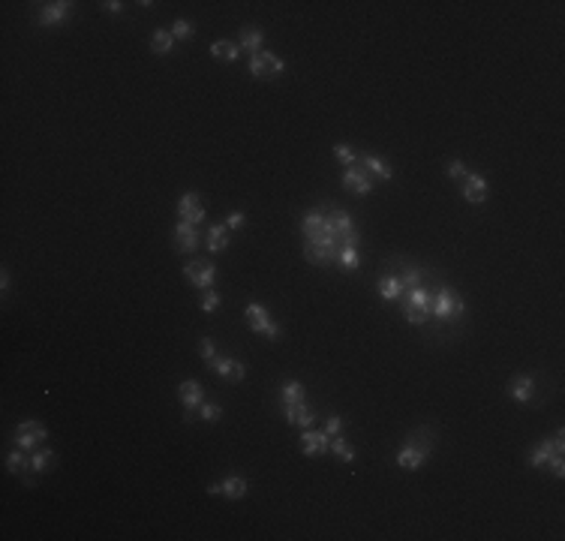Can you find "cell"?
<instances>
[{"instance_id": "30bf717a", "label": "cell", "mask_w": 565, "mask_h": 541, "mask_svg": "<svg viewBox=\"0 0 565 541\" xmlns=\"http://www.w3.org/2000/svg\"><path fill=\"white\" fill-rule=\"evenodd\" d=\"M340 184H343V189H346V193L367 196L370 189H373V178L367 175V168H364V166H361V163H355V166H349L346 172H343Z\"/></svg>"}, {"instance_id": "836d02e7", "label": "cell", "mask_w": 565, "mask_h": 541, "mask_svg": "<svg viewBox=\"0 0 565 541\" xmlns=\"http://www.w3.org/2000/svg\"><path fill=\"white\" fill-rule=\"evenodd\" d=\"M334 154H337V160H340L346 168L358 163V154H355L352 148H349V144H343V142H340V144H334Z\"/></svg>"}, {"instance_id": "7a4b0ae2", "label": "cell", "mask_w": 565, "mask_h": 541, "mask_svg": "<svg viewBox=\"0 0 565 541\" xmlns=\"http://www.w3.org/2000/svg\"><path fill=\"white\" fill-rule=\"evenodd\" d=\"M403 313H406V319H409L412 325H424L433 316V289H424V286L409 289L406 292Z\"/></svg>"}, {"instance_id": "484cf974", "label": "cell", "mask_w": 565, "mask_h": 541, "mask_svg": "<svg viewBox=\"0 0 565 541\" xmlns=\"http://www.w3.org/2000/svg\"><path fill=\"white\" fill-rule=\"evenodd\" d=\"M51 466H54V451L51 448H37L30 454V469L37 472V475H39V472H49Z\"/></svg>"}, {"instance_id": "8d00e7d4", "label": "cell", "mask_w": 565, "mask_h": 541, "mask_svg": "<svg viewBox=\"0 0 565 541\" xmlns=\"http://www.w3.org/2000/svg\"><path fill=\"white\" fill-rule=\"evenodd\" d=\"M199 355L205 358L208 364H211L213 358H217V349H213V340H211V337H201V343H199Z\"/></svg>"}, {"instance_id": "ac0fdd59", "label": "cell", "mask_w": 565, "mask_h": 541, "mask_svg": "<svg viewBox=\"0 0 565 541\" xmlns=\"http://www.w3.org/2000/svg\"><path fill=\"white\" fill-rule=\"evenodd\" d=\"M70 13H73V4H70V0H54V4L42 6V13H39L37 21H39L42 27H51V25H61V21L70 18Z\"/></svg>"}, {"instance_id": "e575fe53", "label": "cell", "mask_w": 565, "mask_h": 541, "mask_svg": "<svg viewBox=\"0 0 565 541\" xmlns=\"http://www.w3.org/2000/svg\"><path fill=\"white\" fill-rule=\"evenodd\" d=\"M201 310H205V313L220 310V295L213 289H205V295H201Z\"/></svg>"}, {"instance_id": "f35d334b", "label": "cell", "mask_w": 565, "mask_h": 541, "mask_svg": "<svg viewBox=\"0 0 565 541\" xmlns=\"http://www.w3.org/2000/svg\"><path fill=\"white\" fill-rule=\"evenodd\" d=\"M244 223H247V217H244L241 211H235V213H229V217H225V229H241Z\"/></svg>"}, {"instance_id": "f1b7e54d", "label": "cell", "mask_w": 565, "mask_h": 541, "mask_svg": "<svg viewBox=\"0 0 565 541\" xmlns=\"http://www.w3.org/2000/svg\"><path fill=\"white\" fill-rule=\"evenodd\" d=\"M331 451L343 460V464H355V448L349 445L343 436H331Z\"/></svg>"}, {"instance_id": "3957f363", "label": "cell", "mask_w": 565, "mask_h": 541, "mask_svg": "<svg viewBox=\"0 0 565 541\" xmlns=\"http://www.w3.org/2000/svg\"><path fill=\"white\" fill-rule=\"evenodd\" d=\"M562 451H565V433H562V427H559V430L553 433L550 439H541V442L529 451V466H533V469H547L553 460L562 457Z\"/></svg>"}, {"instance_id": "74e56055", "label": "cell", "mask_w": 565, "mask_h": 541, "mask_svg": "<svg viewBox=\"0 0 565 541\" xmlns=\"http://www.w3.org/2000/svg\"><path fill=\"white\" fill-rule=\"evenodd\" d=\"M340 430H343V418H340V415H331L328 424H325V433L328 436H340Z\"/></svg>"}, {"instance_id": "6da1fadb", "label": "cell", "mask_w": 565, "mask_h": 541, "mask_svg": "<svg viewBox=\"0 0 565 541\" xmlns=\"http://www.w3.org/2000/svg\"><path fill=\"white\" fill-rule=\"evenodd\" d=\"M430 451H433L430 433H427V439H424V430H418V433H412L409 442L397 451V466L400 469H409V472L421 469L427 464V457H430Z\"/></svg>"}, {"instance_id": "d6986e66", "label": "cell", "mask_w": 565, "mask_h": 541, "mask_svg": "<svg viewBox=\"0 0 565 541\" xmlns=\"http://www.w3.org/2000/svg\"><path fill=\"white\" fill-rule=\"evenodd\" d=\"M196 247H199V232H196V225L178 223V225H175V250H178V253H193Z\"/></svg>"}, {"instance_id": "cb8c5ba5", "label": "cell", "mask_w": 565, "mask_h": 541, "mask_svg": "<svg viewBox=\"0 0 565 541\" xmlns=\"http://www.w3.org/2000/svg\"><path fill=\"white\" fill-rule=\"evenodd\" d=\"M211 54H213L217 61H225V63H229V61H238L241 45H238V42H232V39H217V42L211 45Z\"/></svg>"}, {"instance_id": "60d3db41", "label": "cell", "mask_w": 565, "mask_h": 541, "mask_svg": "<svg viewBox=\"0 0 565 541\" xmlns=\"http://www.w3.org/2000/svg\"><path fill=\"white\" fill-rule=\"evenodd\" d=\"M0 289L9 292V274H6V270H4V277H0Z\"/></svg>"}, {"instance_id": "8fae6325", "label": "cell", "mask_w": 565, "mask_h": 541, "mask_svg": "<svg viewBox=\"0 0 565 541\" xmlns=\"http://www.w3.org/2000/svg\"><path fill=\"white\" fill-rule=\"evenodd\" d=\"M460 193L469 205H484V201H488V180L478 172H466V178L460 180Z\"/></svg>"}, {"instance_id": "83f0119b", "label": "cell", "mask_w": 565, "mask_h": 541, "mask_svg": "<svg viewBox=\"0 0 565 541\" xmlns=\"http://www.w3.org/2000/svg\"><path fill=\"white\" fill-rule=\"evenodd\" d=\"M172 45H175V37H172V30H154L151 33V49H154V54H168L172 51Z\"/></svg>"}, {"instance_id": "44dd1931", "label": "cell", "mask_w": 565, "mask_h": 541, "mask_svg": "<svg viewBox=\"0 0 565 541\" xmlns=\"http://www.w3.org/2000/svg\"><path fill=\"white\" fill-rule=\"evenodd\" d=\"M358 163L367 168V175H370L373 180H391V178H394V168H391L385 160H379V156H373V154L358 156Z\"/></svg>"}, {"instance_id": "9a60e30c", "label": "cell", "mask_w": 565, "mask_h": 541, "mask_svg": "<svg viewBox=\"0 0 565 541\" xmlns=\"http://www.w3.org/2000/svg\"><path fill=\"white\" fill-rule=\"evenodd\" d=\"M301 451L307 457H325L328 451H331V436L328 433H319V430H304L301 436Z\"/></svg>"}, {"instance_id": "52a82bcc", "label": "cell", "mask_w": 565, "mask_h": 541, "mask_svg": "<svg viewBox=\"0 0 565 541\" xmlns=\"http://www.w3.org/2000/svg\"><path fill=\"white\" fill-rule=\"evenodd\" d=\"M247 325H250L256 334L268 337V340H277L280 337V325L271 319V313L262 307V304H250V307H247Z\"/></svg>"}, {"instance_id": "d4e9b609", "label": "cell", "mask_w": 565, "mask_h": 541, "mask_svg": "<svg viewBox=\"0 0 565 541\" xmlns=\"http://www.w3.org/2000/svg\"><path fill=\"white\" fill-rule=\"evenodd\" d=\"M397 280H400V286H403V295L409 289H415V286H424V270L418 268V265H403V274H397Z\"/></svg>"}, {"instance_id": "5bb4252c", "label": "cell", "mask_w": 565, "mask_h": 541, "mask_svg": "<svg viewBox=\"0 0 565 541\" xmlns=\"http://www.w3.org/2000/svg\"><path fill=\"white\" fill-rule=\"evenodd\" d=\"M247 478H241V475H229V478H223V481H213L211 487H208V493L211 496H225V499H241V496H247Z\"/></svg>"}, {"instance_id": "4fadbf2b", "label": "cell", "mask_w": 565, "mask_h": 541, "mask_svg": "<svg viewBox=\"0 0 565 541\" xmlns=\"http://www.w3.org/2000/svg\"><path fill=\"white\" fill-rule=\"evenodd\" d=\"M282 415H286V421L295 424V427H310V424L316 421V412H313V406L307 403V397H304V400H292V403H282Z\"/></svg>"}, {"instance_id": "5b68a950", "label": "cell", "mask_w": 565, "mask_h": 541, "mask_svg": "<svg viewBox=\"0 0 565 541\" xmlns=\"http://www.w3.org/2000/svg\"><path fill=\"white\" fill-rule=\"evenodd\" d=\"M178 400H180V406H184V418L187 421H196L199 418V406L205 403V388H201V382H196V379H184L178 385Z\"/></svg>"}, {"instance_id": "2e32d148", "label": "cell", "mask_w": 565, "mask_h": 541, "mask_svg": "<svg viewBox=\"0 0 565 541\" xmlns=\"http://www.w3.org/2000/svg\"><path fill=\"white\" fill-rule=\"evenodd\" d=\"M6 472H9V475H21L25 487H33V475H37V472L30 469V457L25 454V448H18V451H13V454H6Z\"/></svg>"}, {"instance_id": "277c9868", "label": "cell", "mask_w": 565, "mask_h": 541, "mask_svg": "<svg viewBox=\"0 0 565 541\" xmlns=\"http://www.w3.org/2000/svg\"><path fill=\"white\" fill-rule=\"evenodd\" d=\"M463 310H466V304H463V298L457 295L454 289H448V286L433 289V316H436L439 322L460 319Z\"/></svg>"}, {"instance_id": "f546056e", "label": "cell", "mask_w": 565, "mask_h": 541, "mask_svg": "<svg viewBox=\"0 0 565 541\" xmlns=\"http://www.w3.org/2000/svg\"><path fill=\"white\" fill-rule=\"evenodd\" d=\"M280 397H282V403H292V400H304V385L298 379H289V382H282V388H280Z\"/></svg>"}, {"instance_id": "7402d4cb", "label": "cell", "mask_w": 565, "mask_h": 541, "mask_svg": "<svg viewBox=\"0 0 565 541\" xmlns=\"http://www.w3.org/2000/svg\"><path fill=\"white\" fill-rule=\"evenodd\" d=\"M262 42H265V33H262V27H256V25H244L241 27V49L244 51H250V54H256V51H262Z\"/></svg>"}, {"instance_id": "ffe728a7", "label": "cell", "mask_w": 565, "mask_h": 541, "mask_svg": "<svg viewBox=\"0 0 565 541\" xmlns=\"http://www.w3.org/2000/svg\"><path fill=\"white\" fill-rule=\"evenodd\" d=\"M508 394H511L517 403H529V400H533V394H535V379L529 376V373L514 376L511 382H508Z\"/></svg>"}, {"instance_id": "e0dca14e", "label": "cell", "mask_w": 565, "mask_h": 541, "mask_svg": "<svg viewBox=\"0 0 565 541\" xmlns=\"http://www.w3.org/2000/svg\"><path fill=\"white\" fill-rule=\"evenodd\" d=\"M178 217H180V223H190V225H196V223L205 220V208H201V201H199V193H184V196H180Z\"/></svg>"}, {"instance_id": "4dcf8cb0", "label": "cell", "mask_w": 565, "mask_h": 541, "mask_svg": "<svg viewBox=\"0 0 565 541\" xmlns=\"http://www.w3.org/2000/svg\"><path fill=\"white\" fill-rule=\"evenodd\" d=\"M337 265H340L343 270H358L361 268V256L355 247H346V250H340V256H337Z\"/></svg>"}, {"instance_id": "603a6c76", "label": "cell", "mask_w": 565, "mask_h": 541, "mask_svg": "<svg viewBox=\"0 0 565 541\" xmlns=\"http://www.w3.org/2000/svg\"><path fill=\"white\" fill-rule=\"evenodd\" d=\"M376 292H379V298H382V301H397V298L403 295V286H400L397 274H388V277H382L379 283H376Z\"/></svg>"}, {"instance_id": "4316f807", "label": "cell", "mask_w": 565, "mask_h": 541, "mask_svg": "<svg viewBox=\"0 0 565 541\" xmlns=\"http://www.w3.org/2000/svg\"><path fill=\"white\" fill-rule=\"evenodd\" d=\"M229 247V229L225 225H211L208 232V250L211 253H223Z\"/></svg>"}, {"instance_id": "1f68e13d", "label": "cell", "mask_w": 565, "mask_h": 541, "mask_svg": "<svg viewBox=\"0 0 565 541\" xmlns=\"http://www.w3.org/2000/svg\"><path fill=\"white\" fill-rule=\"evenodd\" d=\"M193 21H187V18H178L175 25H172V37L175 39H180V42H187V39H193Z\"/></svg>"}, {"instance_id": "d6a6232c", "label": "cell", "mask_w": 565, "mask_h": 541, "mask_svg": "<svg viewBox=\"0 0 565 541\" xmlns=\"http://www.w3.org/2000/svg\"><path fill=\"white\" fill-rule=\"evenodd\" d=\"M199 418L213 424V421H220V418H223V409H220L217 403H201V406H199Z\"/></svg>"}, {"instance_id": "7c38bea8", "label": "cell", "mask_w": 565, "mask_h": 541, "mask_svg": "<svg viewBox=\"0 0 565 541\" xmlns=\"http://www.w3.org/2000/svg\"><path fill=\"white\" fill-rule=\"evenodd\" d=\"M211 367H213V373H217L220 379H225V382H241L247 376V367L232 355H217L211 361Z\"/></svg>"}, {"instance_id": "8992f818", "label": "cell", "mask_w": 565, "mask_h": 541, "mask_svg": "<svg viewBox=\"0 0 565 541\" xmlns=\"http://www.w3.org/2000/svg\"><path fill=\"white\" fill-rule=\"evenodd\" d=\"M184 274L187 280L193 283L196 289H213V280H217V268H213L211 259H193V262L184 265Z\"/></svg>"}, {"instance_id": "ab89813d", "label": "cell", "mask_w": 565, "mask_h": 541, "mask_svg": "<svg viewBox=\"0 0 565 541\" xmlns=\"http://www.w3.org/2000/svg\"><path fill=\"white\" fill-rule=\"evenodd\" d=\"M103 6H106V13H115V15H118L120 9H123V4H120V0H108V4H103Z\"/></svg>"}, {"instance_id": "9c48e42d", "label": "cell", "mask_w": 565, "mask_h": 541, "mask_svg": "<svg viewBox=\"0 0 565 541\" xmlns=\"http://www.w3.org/2000/svg\"><path fill=\"white\" fill-rule=\"evenodd\" d=\"M45 439H49V430H45L42 421H21L15 427V445L25 451H37Z\"/></svg>"}, {"instance_id": "d590c367", "label": "cell", "mask_w": 565, "mask_h": 541, "mask_svg": "<svg viewBox=\"0 0 565 541\" xmlns=\"http://www.w3.org/2000/svg\"><path fill=\"white\" fill-rule=\"evenodd\" d=\"M445 175H448L451 180H463V178H466V166H463V160H451V163L445 166Z\"/></svg>"}, {"instance_id": "ba28073f", "label": "cell", "mask_w": 565, "mask_h": 541, "mask_svg": "<svg viewBox=\"0 0 565 541\" xmlns=\"http://www.w3.org/2000/svg\"><path fill=\"white\" fill-rule=\"evenodd\" d=\"M280 73H286V63H282L274 51H256L250 54V75L256 78H274Z\"/></svg>"}]
</instances>
